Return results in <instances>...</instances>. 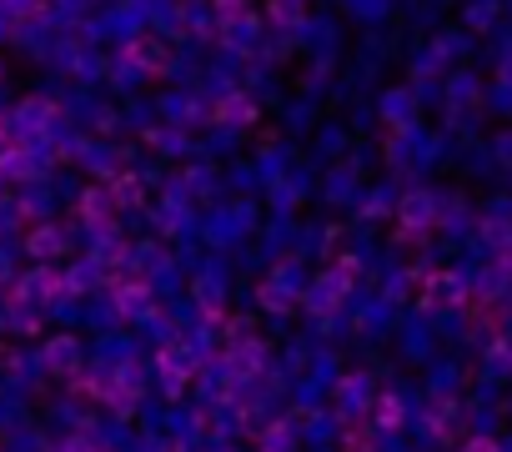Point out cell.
Returning <instances> with one entry per match:
<instances>
[{"instance_id":"30bf717a","label":"cell","mask_w":512,"mask_h":452,"mask_svg":"<svg viewBox=\"0 0 512 452\" xmlns=\"http://www.w3.org/2000/svg\"><path fill=\"white\" fill-rule=\"evenodd\" d=\"M121 312H146V287H126L121 292Z\"/></svg>"},{"instance_id":"277c9868","label":"cell","mask_w":512,"mask_h":452,"mask_svg":"<svg viewBox=\"0 0 512 452\" xmlns=\"http://www.w3.org/2000/svg\"><path fill=\"white\" fill-rule=\"evenodd\" d=\"M256 367H262V347H251V342H241L236 352H226V372H231V377H251Z\"/></svg>"},{"instance_id":"ba28073f","label":"cell","mask_w":512,"mask_h":452,"mask_svg":"<svg viewBox=\"0 0 512 452\" xmlns=\"http://www.w3.org/2000/svg\"><path fill=\"white\" fill-rule=\"evenodd\" d=\"M81 211H86V221H106L111 216V196L106 191H86L81 196Z\"/></svg>"},{"instance_id":"8992f818","label":"cell","mask_w":512,"mask_h":452,"mask_svg":"<svg viewBox=\"0 0 512 452\" xmlns=\"http://www.w3.org/2000/svg\"><path fill=\"white\" fill-rule=\"evenodd\" d=\"M61 247H66V237L56 232V226H41V232L31 237V252H36V257H56Z\"/></svg>"},{"instance_id":"6da1fadb","label":"cell","mask_w":512,"mask_h":452,"mask_svg":"<svg viewBox=\"0 0 512 452\" xmlns=\"http://www.w3.org/2000/svg\"><path fill=\"white\" fill-rule=\"evenodd\" d=\"M76 362H81V347H76L71 337H56V342L46 347V367H51L56 377H71V372H76Z\"/></svg>"},{"instance_id":"5b68a950","label":"cell","mask_w":512,"mask_h":452,"mask_svg":"<svg viewBox=\"0 0 512 452\" xmlns=\"http://www.w3.org/2000/svg\"><path fill=\"white\" fill-rule=\"evenodd\" d=\"M427 211H432V201H427L422 191H412V196L402 201V221H407V226H427V221H432Z\"/></svg>"},{"instance_id":"3957f363","label":"cell","mask_w":512,"mask_h":452,"mask_svg":"<svg viewBox=\"0 0 512 452\" xmlns=\"http://www.w3.org/2000/svg\"><path fill=\"white\" fill-rule=\"evenodd\" d=\"M161 372H166V377H171V387H176L181 377H191V372H196V357H191L186 347H166V352H161Z\"/></svg>"},{"instance_id":"9c48e42d","label":"cell","mask_w":512,"mask_h":452,"mask_svg":"<svg viewBox=\"0 0 512 452\" xmlns=\"http://www.w3.org/2000/svg\"><path fill=\"white\" fill-rule=\"evenodd\" d=\"M377 427H402V397H377Z\"/></svg>"},{"instance_id":"52a82bcc","label":"cell","mask_w":512,"mask_h":452,"mask_svg":"<svg viewBox=\"0 0 512 452\" xmlns=\"http://www.w3.org/2000/svg\"><path fill=\"white\" fill-rule=\"evenodd\" d=\"M31 292L56 297V292H61V277H56V272H36V277H26V282H21V297H31Z\"/></svg>"},{"instance_id":"7c38bea8","label":"cell","mask_w":512,"mask_h":452,"mask_svg":"<svg viewBox=\"0 0 512 452\" xmlns=\"http://www.w3.org/2000/svg\"><path fill=\"white\" fill-rule=\"evenodd\" d=\"M467 452H497V442H492V437H472Z\"/></svg>"},{"instance_id":"7a4b0ae2","label":"cell","mask_w":512,"mask_h":452,"mask_svg":"<svg viewBox=\"0 0 512 452\" xmlns=\"http://www.w3.org/2000/svg\"><path fill=\"white\" fill-rule=\"evenodd\" d=\"M427 302H437V307H457V302H462V277L437 272V277L427 282Z\"/></svg>"},{"instance_id":"8fae6325","label":"cell","mask_w":512,"mask_h":452,"mask_svg":"<svg viewBox=\"0 0 512 452\" xmlns=\"http://www.w3.org/2000/svg\"><path fill=\"white\" fill-rule=\"evenodd\" d=\"M272 11H277V21H287V26H292V21H302V0H277Z\"/></svg>"}]
</instances>
